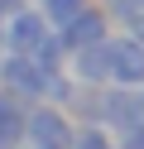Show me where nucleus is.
<instances>
[{"label": "nucleus", "instance_id": "nucleus-2", "mask_svg": "<svg viewBox=\"0 0 144 149\" xmlns=\"http://www.w3.org/2000/svg\"><path fill=\"white\" fill-rule=\"evenodd\" d=\"M106 63H111V87H144V43L134 39L130 29H115L106 39Z\"/></svg>", "mask_w": 144, "mask_h": 149}, {"label": "nucleus", "instance_id": "nucleus-11", "mask_svg": "<svg viewBox=\"0 0 144 149\" xmlns=\"http://www.w3.org/2000/svg\"><path fill=\"white\" fill-rule=\"evenodd\" d=\"M134 5H139V10H144V0H134Z\"/></svg>", "mask_w": 144, "mask_h": 149}, {"label": "nucleus", "instance_id": "nucleus-5", "mask_svg": "<svg viewBox=\"0 0 144 149\" xmlns=\"http://www.w3.org/2000/svg\"><path fill=\"white\" fill-rule=\"evenodd\" d=\"M58 39H63L67 53H72V48H91V43H106V39H111V19H106V10L96 5V0H86L82 10L58 29Z\"/></svg>", "mask_w": 144, "mask_h": 149}, {"label": "nucleus", "instance_id": "nucleus-9", "mask_svg": "<svg viewBox=\"0 0 144 149\" xmlns=\"http://www.w3.org/2000/svg\"><path fill=\"white\" fill-rule=\"evenodd\" d=\"M24 5H29V0H0V19H10V15L24 10Z\"/></svg>", "mask_w": 144, "mask_h": 149}, {"label": "nucleus", "instance_id": "nucleus-1", "mask_svg": "<svg viewBox=\"0 0 144 149\" xmlns=\"http://www.w3.org/2000/svg\"><path fill=\"white\" fill-rule=\"evenodd\" d=\"M72 135V116L53 101H29L24 106V144L34 149H67Z\"/></svg>", "mask_w": 144, "mask_h": 149}, {"label": "nucleus", "instance_id": "nucleus-4", "mask_svg": "<svg viewBox=\"0 0 144 149\" xmlns=\"http://www.w3.org/2000/svg\"><path fill=\"white\" fill-rule=\"evenodd\" d=\"M48 34H53V24H48L43 15L34 10V5H24V10H15V15L5 19V29H0V48L24 53V58H29V53H34L38 43L48 39Z\"/></svg>", "mask_w": 144, "mask_h": 149}, {"label": "nucleus", "instance_id": "nucleus-10", "mask_svg": "<svg viewBox=\"0 0 144 149\" xmlns=\"http://www.w3.org/2000/svg\"><path fill=\"white\" fill-rule=\"evenodd\" d=\"M139 106H144V87H139Z\"/></svg>", "mask_w": 144, "mask_h": 149}, {"label": "nucleus", "instance_id": "nucleus-3", "mask_svg": "<svg viewBox=\"0 0 144 149\" xmlns=\"http://www.w3.org/2000/svg\"><path fill=\"white\" fill-rule=\"evenodd\" d=\"M43 77H48V68H38L34 58L0 48V91H10L15 101H38V91H43Z\"/></svg>", "mask_w": 144, "mask_h": 149}, {"label": "nucleus", "instance_id": "nucleus-12", "mask_svg": "<svg viewBox=\"0 0 144 149\" xmlns=\"http://www.w3.org/2000/svg\"><path fill=\"white\" fill-rule=\"evenodd\" d=\"M19 149H34V144H19Z\"/></svg>", "mask_w": 144, "mask_h": 149}, {"label": "nucleus", "instance_id": "nucleus-6", "mask_svg": "<svg viewBox=\"0 0 144 149\" xmlns=\"http://www.w3.org/2000/svg\"><path fill=\"white\" fill-rule=\"evenodd\" d=\"M67 77L77 87H111V63H106V43H91V48H72L67 53Z\"/></svg>", "mask_w": 144, "mask_h": 149}, {"label": "nucleus", "instance_id": "nucleus-7", "mask_svg": "<svg viewBox=\"0 0 144 149\" xmlns=\"http://www.w3.org/2000/svg\"><path fill=\"white\" fill-rule=\"evenodd\" d=\"M19 144H24V101L0 91V149H19Z\"/></svg>", "mask_w": 144, "mask_h": 149}, {"label": "nucleus", "instance_id": "nucleus-13", "mask_svg": "<svg viewBox=\"0 0 144 149\" xmlns=\"http://www.w3.org/2000/svg\"><path fill=\"white\" fill-rule=\"evenodd\" d=\"M0 29H5V19H0Z\"/></svg>", "mask_w": 144, "mask_h": 149}, {"label": "nucleus", "instance_id": "nucleus-8", "mask_svg": "<svg viewBox=\"0 0 144 149\" xmlns=\"http://www.w3.org/2000/svg\"><path fill=\"white\" fill-rule=\"evenodd\" d=\"M67 149H115V135L106 125H72Z\"/></svg>", "mask_w": 144, "mask_h": 149}]
</instances>
